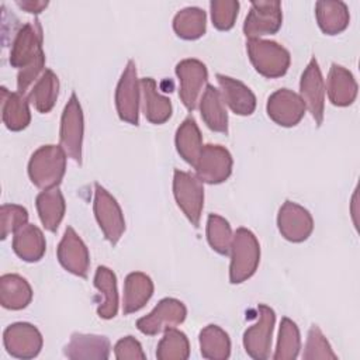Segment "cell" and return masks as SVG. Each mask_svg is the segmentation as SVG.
Wrapping results in <instances>:
<instances>
[{
	"label": "cell",
	"mask_w": 360,
	"mask_h": 360,
	"mask_svg": "<svg viewBox=\"0 0 360 360\" xmlns=\"http://www.w3.org/2000/svg\"><path fill=\"white\" fill-rule=\"evenodd\" d=\"M66 170V153L58 145L38 148L28 162V177L41 190L55 188L60 184Z\"/></svg>",
	"instance_id": "cell-1"
},
{
	"label": "cell",
	"mask_w": 360,
	"mask_h": 360,
	"mask_svg": "<svg viewBox=\"0 0 360 360\" xmlns=\"http://www.w3.org/2000/svg\"><path fill=\"white\" fill-rule=\"evenodd\" d=\"M260 262V245L255 233L246 228H238L231 245L229 281L240 284L250 278Z\"/></svg>",
	"instance_id": "cell-2"
},
{
	"label": "cell",
	"mask_w": 360,
	"mask_h": 360,
	"mask_svg": "<svg viewBox=\"0 0 360 360\" xmlns=\"http://www.w3.org/2000/svg\"><path fill=\"white\" fill-rule=\"evenodd\" d=\"M246 51L256 72L264 77H280L290 68V52L274 41L262 38L248 39Z\"/></svg>",
	"instance_id": "cell-3"
},
{
	"label": "cell",
	"mask_w": 360,
	"mask_h": 360,
	"mask_svg": "<svg viewBox=\"0 0 360 360\" xmlns=\"http://www.w3.org/2000/svg\"><path fill=\"white\" fill-rule=\"evenodd\" d=\"M83 111L79 98L72 93L69 101L66 103L59 129V146L65 150L66 156L82 165V146H83Z\"/></svg>",
	"instance_id": "cell-4"
},
{
	"label": "cell",
	"mask_w": 360,
	"mask_h": 360,
	"mask_svg": "<svg viewBox=\"0 0 360 360\" xmlns=\"http://www.w3.org/2000/svg\"><path fill=\"white\" fill-rule=\"evenodd\" d=\"M173 195L179 208L183 211L187 219L194 226H198L204 208L202 181L195 174L183 170H174Z\"/></svg>",
	"instance_id": "cell-5"
},
{
	"label": "cell",
	"mask_w": 360,
	"mask_h": 360,
	"mask_svg": "<svg viewBox=\"0 0 360 360\" xmlns=\"http://www.w3.org/2000/svg\"><path fill=\"white\" fill-rule=\"evenodd\" d=\"M94 217L103 231L105 239L114 246L121 239L125 231V219L117 200L98 183L96 184L94 202H93Z\"/></svg>",
	"instance_id": "cell-6"
},
{
	"label": "cell",
	"mask_w": 360,
	"mask_h": 360,
	"mask_svg": "<svg viewBox=\"0 0 360 360\" xmlns=\"http://www.w3.org/2000/svg\"><path fill=\"white\" fill-rule=\"evenodd\" d=\"M139 103H141V80L136 75L134 60H128L115 90V107L118 117L131 124L139 122Z\"/></svg>",
	"instance_id": "cell-7"
},
{
	"label": "cell",
	"mask_w": 360,
	"mask_h": 360,
	"mask_svg": "<svg viewBox=\"0 0 360 360\" xmlns=\"http://www.w3.org/2000/svg\"><path fill=\"white\" fill-rule=\"evenodd\" d=\"M283 21L281 3L277 0H259L250 3V10L243 22V34L248 39L276 34Z\"/></svg>",
	"instance_id": "cell-8"
},
{
	"label": "cell",
	"mask_w": 360,
	"mask_h": 360,
	"mask_svg": "<svg viewBox=\"0 0 360 360\" xmlns=\"http://www.w3.org/2000/svg\"><path fill=\"white\" fill-rule=\"evenodd\" d=\"M42 51V27L38 20L27 22L17 31L10 49V65L18 70L32 65Z\"/></svg>",
	"instance_id": "cell-9"
},
{
	"label": "cell",
	"mask_w": 360,
	"mask_h": 360,
	"mask_svg": "<svg viewBox=\"0 0 360 360\" xmlns=\"http://www.w3.org/2000/svg\"><path fill=\"white\" fill-rule=\"evenodd\" d=\"M187 316L184 304L176 298H163L145 316L136 321V328L148 336H155L167 329L176 328Z\"/></svg>",
	"instance_id": "cell-10"
},
{
	"label": "cell",
	"mask_w": 360,
	"mask_h": 360,
	"mask_svg": "<svg viewBox=\"0 0 360 360\" xmlns=\"http://www.w3.org/2000/svg\"><path fill=\"white\" fill-rule=\"evenodd\" d=\"M179 79V97L188 111L195 110L204 86H207L208 70L198 59H183L176 65Z\"/></svg>",
	"instance_id": "cell-11"
},
{
	"label": "cell",
	"mask_w": 360,
	"mask_h": 360,
	"mask_svg": "<svg viewBox=\"0 0 360 360\" xmlns=\"http://www.w3.org/2000/svg\"><path fill=\"white\" fill-rule=\"evenodd\" d=\"M257 312L259 318L256 323L249 326L243 333V347L252 359L264 360L270 356L276 314L264 304L257 305Z\"/></svg>",
	"instance_id": "cell-12"
},
{
	"label": "cell",
	"mask_w": 360,
	"mask_h": 360,
	"mask_svg": "<svg viewBox=\"0 0 360 360\" xmlns=\"http://www.w3.org/2000/svg\"><path fill=\"white\" fill-rule=\"evenodd\" d=\"M232 156L229 150L221 145H204L194 165L195 176L208 184H219L232 173Z\"/></svg>",
	"instance_id": "cell-13"
},
{
	"label": "cell",
	"mask_w": 360,
	"mask_h": 360,
	"mask_svg": "<svg viewBox=\"0 0 360 360\" xmlns=\"http://www.w3.org/2000/svg\"><path fill=\"white\" fill-rule=\"evenodd\" d=\"M3 343L8 354L17 359H34L42 349L41 332L28 322H15L3 332Z\"/></svg>",
	"instance_id": "cell-14"
},
{
	"label": "cell",
	"mask_w": 360,
	"mask_h": 360,
	"mask_svg": "<svg viewBox=\"0 0 360 360\" xmlns=\"http://www.w3.org/2000/svg\"><path fill=\"white\" fill-rule=\"evenodd\" d=\"M300 97L305 108L311 112L315 124L319 127L325 112V82L315 58H312L302 72L300 80Z\"/></svg>",
	"instance_id": "cell-15"
},
{
	"label": "cell",
	"mask_w": 360,
	"mask_h": 360,
	"mask_svg": "<svg viewBox=\"0 0 360 360\" xmlns=\"http://www.w3.org/2000/svg\"><path fill=\"white\" fill-rule=\"evenodd\" d=\"M56 256L65 270L83 278L87 277L90 267L89 249L72 226L65 229L56 249Z\"/></svg>",
	"instance_id": "cell-16"
},
{
	"label": "cell",
	"mask_w": 360,
	"mask_h": 360,
	"mask_svg": "<svg viewBox=\"0 0 360 360\" xmlns=\"http://www.w3.org/2000/svg\"><path fill=\"white\" fill-rule=\"evenodd\" d=\"M277 226L281 236L298 243L308 239L314 229V219L308 210L294 201H285L277 215Z\"/></svg>",
	"instance_id": "cell-17"
},
{
	"label": "cell",
	"mask_w": 360,
	"mask_h": 360,
	"mask_svg": "<svg viewBox=\"0 0 360 360\" xmlns=\"http://www.w3.org/2000/svg\"><path fill=\"white\" fill-rule=\"evenodd\" d=\"M305 110V104L300 94L290 89L276 90L270 94L266 104L267 115L281 127L297 125L302 120Z\"/></svg>",
	"instance_id": "cell-18"
},
{
	"label": "cell",
	"mask_w": 360,
	"mask_h": 360,
	"mask_svg": "<svg viewBox=\"0 0 360 360\" xmlns=\"http://www.w3.org/2000/svg\"><path fill=\"white\" fill-rule=\"evenodd\" d=\"M110 340L101 335L73 333L63 349V354L72 360H105L110 356Z\"/></svg>",
	"instance_id": "cell-19"
},
{
	"label": "cell",
	"mask_w": 360,
	"mask_h": 360,
	"mask_svg": "<svg viewBox=\"0 0 360 360\" xmlns=\"http://www.w3.org/2000/svg\"><path fill=\"white\" fill-rule=\"evenodd\" d=\"M326 91L329 101L333 105L347 107L357 97L356 79L346 68L332 63L326 79Z\"/></svg>",
	"instance_id": "cell-20"
},
{
	"label": "cell",
	"mask_w": 360,
	"mask_h": 360,
	"mask_svg": "<svg viewBox=\"0 0 360 360\" xmlns=\"http://www.w3.org/2000/svg\"><path fill=\"white\" fill-rule=\"evenodd\" d=\"M217 80L221 87V94L225 104L238 115H250L256 108V97L253 91L242 82L221 75H217Z\"/></svg>",
	"instance_id": "cell-21"
},
{
	"label": "cell",
	"mask_w": 360,
	"mask_h": 360,
	"mask_svg": "<svg viewBox=\"0 0 360 360\" xmlns=\"http://www.w3.org/2000/svg\"><path fill=\"white\" fill-rule=\"evenodd\" d=\"M198 108L205 125L215 132H228V112L221 90L207 84L198 101Z\"/></svg>",
	"instance_id": "cell-22"
},
{
	"label": "cell",
	"mask_w": 360,
	"mask_h": 360,
	"mask_svg": "<svg viewBox=\"0 0 360 360\" xmlns=\"http://www.w3.org/2000/svg\"><path fill=\"white\" fill-rule=\"evenodd\" d=\"M46 242L42 231L32 224H25L13 236V250L24 262L34 263L45 255Z\"/></svg>",
	"instance_id": "cell-23"
},
{
	"label": "cell",
	"mask_w": 360,
	"mask_h": 360,
	"mask_svg": "<svg viewBox=\"0 0 360 360\" xmlns=\"http://www.w3.org/2000/svg\"><path fill=\"white\" fill-rule=\"evenodd\" d=\"M142 111L152 124H163L172 117V103L158 91L156 82L152 77L141 79Z\"/></svg>",
	"instance_id": "cell-24"
},
{
	"label": "cell",
	"mask_w": 360,
	"mask_h": 360,
	"mask_svg": "<svg viewBox=\"0 0 360 360\" xmlns=\"http://www.w3.org/2000/svg\"><path fill=\"white\" fill-rule=\"evenodd\" d=\"M153 295V281L142 271L129 273L124 281L122 311L125 315L139 311Z\"/></svg>",
	"instance_id": "cell-25"
},
{
	"label": "cell",
	"mask_w": 360,
	"mask_h": 360,
	"mask_svg": "<svg viewBox=\"0 0 360 360\" xmlns=\"http://www.w3.org/2000/svg\"><path fill=\"white\" fill-rule=\"evenodd\" d=\"M1 118L7 129L21 131L28 127L31 121V112L28 108V100L18 91H8L1 87Z\"/></svg>",
	"instance_id": "cell-26"
},
{
	"label": "cell",
	"mask_w": 360,
	"mask_h": 360,
	"mask_svg": "<svg viewBox=\"0 0 360 360\" xmlns=\"http://www.w3.org/2000/svg\"><path fill=\"white\" fill-rule=\"evenodd\" d=\"M315 15L319 28L328 35H336L349 25V10L343 1L321 0L315 4Z\"/></svg>",
	"instance_id": "cell-27"
},
{
	"label": "cell",
	"mask_w": 360,
	"mask_h": 360,
	"mask_svg": "<svg viewBox=\"0 0 360 360\" xmlns=\"http://www.w3.org/2000/svg\"><path fill=\"white\" fill-rule=\"evenodd\" d=\"M32 300V290L28 281L18 274H3L0 277V304L6 309L18 311Z\"/></svg>",
	"instance_id": "cell-28"
},
{
	"label": "cell",
	"mask_w": 360,
	"mask_h": 360,
	"mask_svg": "<svg viewBox=\"0 0 360 360\" xmlns=\"http://www.w3.org/2000/svg\"><path fill=\"white\" fill-rule=\"evenodd\" d=\"M35 204L44 228L48 229L49 232H55L60 225L66 210L62 191L58 187L42 190L37 195Z\"/></svg>",
	"instance_id": "cell-29"
},
{
	"label": "cell",
	"mask_w": 360,
	"mask_h": 360,
	"mask_svg": "<svg viewBox=\"0 0 360 360\" xmlns=\"http://www.w3.org/2000/svg\"><path fill=\"white\" fill-rule=\"evenodd\" d=\"M58 94H59V79L51 69H45V72L34 83V86L30 89L25 97L37 111L45 114L53 108Z\"/></svg>",
	"instance_id": "cell-30"
},
{
	"label": "cell",
	"mask_w": 360,
	"mask_h": 360,
	"mask_svg": "<svg viewBox=\"0 0 360 360\" xmlns=\"http://www.w3.org/2000/svg\"><path fill=\"white\" fill-rule=\"evenodd\" d=\"M176 149L179 155L194 167L202 150V136L193 117H187L176 131Z\"/></svg>",
	"instance_id": "cell-31"
},
{
	"label": "cell",
	"mask_w": 360,
	"mask_h": 360,
	"mask_svg": "<svg viewBox=\"0 0 360 360\" xmlns=\"http://www.w3.org/2000/svg\"><path fill=\"white\" fill-rule=\"evenodd\" d=\"M94 287L103 294L104 300L97 308V314L103 319H111L118 312L117 277L114 271L105 266H98L94 274Z\"/></svg>",
	"instance_id": "cell-32"
},
{
	"label": "cell",
	"mask_w": 360,
	"mask_h": 360,
	"mask_svg": "<svg viewBox=\"0 0 360 360\" xmlns=\"http://www.w3.org/2000/svg\"><path fill=\"white\" fill-rule=\"evenodd\" d=\"M198 340L204 359L225 360L231 354V339L228 333L217 325H208L201 329Z\"/></svg>",
	"instance_id": "cell-33"
},
{
	"label": "cell",
	"mask_w": 360,
	"mask_h": 360,
	"mask_svg": "<svg viewBox=\"0 0 360 360\" xmlns=\"http://www.w3.org/2000/svg\"><path fill=\"white\" fill-rule=\"evenodd\" d=\"M207 27L205 11L198 7H186L173 18L174 32L187 41L197 39L204 35Z\"/></svg>",
	"instance_id": "cell-34"
},
{
	"label": "cell",
	"mask_w": 360,
	"mask_h": 360,
	"mask_svg": "<svg viewBox=\"0 0 360 360\" xmlns=\"http://www.w3.org/2000/svg\"><path fill=\"white\" fill-rule=\"evenodd\" d=\"M301 349L300 329L290 318H283L278 329V339L273 359L274 360H294L298 357Z\"/></svg>",
	"instance_id": "cell-35"
},
{
	"label": "cell",
	"mask_w": 360,
	"mask_h": 360,
	"mask_svg": "<svg viewBox=\"0 0 360 360\" xmlns=\"http://www.w3.org/2000/svg\"><path fill=\"white\" fill-rule=\"evenodd\" d=\"M190 356V343L187 336L176 329H167L158 343L156 357L159 360H186Z\"/></svg>",
	"instance_id": "cell-36"
},
{
	"label": "cell",
	"mask_w": 360,
	"mask_h": 360,
	"mask_svg": "<svg viewBox=\"0 0 360 360\" xmlns=\"http://www.w3.org/2000/svg\"><path fill=\"white\" fill-rule=\"evenodd\" d=\"M233 233L229 222L217 214H210L207 219V240L219 255L226 256L231 252Z\"/></svg>",
	"instance_id": "cell-37"
},
{
	"label": "cell",
	"mask_w": 360,
	"mask_h": 360,
	"mask_svg": "<svg viewBox=\"0 0 360 360\" xmlns=\"http://www.w3.org/2000/svg\"><path fill=\"white\" fill-rule=\"evenodd\" d=\"M302 357L305 360H316V359L336 360L338 359V356L333 353L328 339L323 336L322 330L316 325H312L308 330Z\"/></svg>",
	"instance_id": "cell-38"
},
{
	"label": "cell",
	"mask_w": 360,
	"mask_h": 360,
	"mask_svg": "<svg viewBox=\"0 0 360 360\" xmlns=\"http://www.w3.org/2000/svg\"><path fill=\"white\" fill-rule=\"evenodd\" d=\"M212 24L217 30L228 31L233 27L239 11V1L236 0H212L210 3Z\"/></svg>",
	"instance_id": "cell-39"
},
{
	"label": "cell",
	"mask_w": 360,
	"mask_h": 360,
	"mask_svg": "<svg viewBox=\"0 0 360 360\" xmlns=\"http://www.w3.org/2000/svg\"><path fill=\"white\" fill-rule=\"evenodd\" d=\"M28 221V211L18 204H3L0 207V226L1 239L4 240L10 233H14Z\"/></svg>",
	"instance_id": "cell-40"
},
{
	"label": "cell",
	"mask_w": 360,
	"mask_h": 360,
	"mask_svg": "<svg viewBox=\"0 0 360 360\" xmlns=\"http://www.w3.org/2000/svg\"><path fill=\"white\" fill-rule=\"evenodd\" d=\"M114 356L118 360H145L146 354L142 350L141 343L134 336H125L120 339L114 346Z\"/></svg>",
	"instance_id": "cell-41"
},
{
	"label": "cell",
	"mask_w": 360,
	"mask_h": 360,
	"mask_svg": "<svg viewBox=\"0 0 360 360\" xmlns=\"http://www.w3.org/2000/svg\"><path fill=\"white\" fill-rule=\"evenodd\" d=\"M17 6L20 8L25 10L27 13L39 14L46 8L48 1H44V0H22V1H17Z\"/></svg>",
	"instance_id": "cell-42"
}]
</instances>
